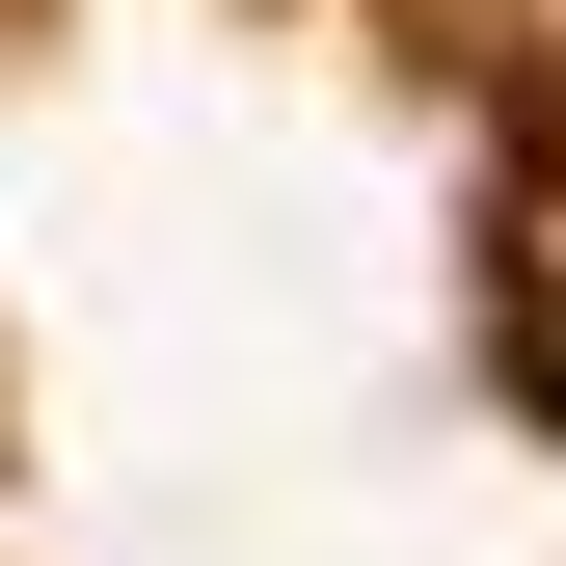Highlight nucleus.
<instances>
[{"label": "nucleus", "mask_w": 566, "mask_h": 566, "mask_svg": "<svg viewBox=\"0 0 566 566\" xmlns=\"http://www.w3.org/2000/svg\"><path fill=\"white\" fill-rule=\"evenodd\" d=\"M485 350H513V405L566 432V135H513V243H485Z\"/></svg>", "instance_id": "1"}]
</instances>
